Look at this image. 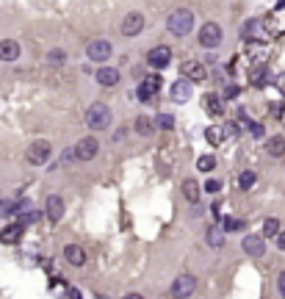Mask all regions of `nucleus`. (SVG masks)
I'll return each mask as SVG.
<instances>
[{"label":"nucleus","instance_id":"1","mask_svg":"<svg viewBox=\"0 0 285 299\" xmlns=\"http://www.w3.org/2000/svg\"><path fill=\"white\" fill-rule=\"evenodd\" d=\"M86 125H89L91 130H105V128L111 125V108L105 103L89 105V111H86Z\"/></svg>","mask_w":285,"mask_h":299},{"label":"nucleus","instance_id":"2","mask_svg":"<svg viewBox=\"0 0 285 299\" xmlns=\"http://www.w3.org/2000/svg\"><path fill=\"white\" fill-rule=\"evenodd\" d=\"M169 31H172L174 36H186L188 31L194 28V14L188 11V8H177V11H172L169 14Z\"/></svg>","mask_w":285,"mask_h":299},{"label":"nucleus","instance_id":"3","mask_svg":"<svg viewBox=\"0 0 285 299\" xmlns=\"http://www.w3.org/2000/svg\"><path fill=\"white\" fill-rule=\"evenodd\" d=\"M241 36L252 44V42H266L271 34H269V25H266V20H249V22H244Z\"/></svg>","mask_w":285,"mask_h":299},{"label":"nucleus","instance_id":"4","mask_svg":"<svg viewBox=\"0 0 285 299\" xmlns=\"http://www.w3.org/2000/svg\"><path fill=\"white\" fill-rule=\"evenodd\" d=\"M50 155H53V147H50V141H44V139L34 141V144L28 147V161H31V164H36V167L47 164Z\"/></svg>","mask_w":285,"mask_h":299},{"label":"nucleus","instance_id":"5","mask_svg":"<svg viewBox=\"0 0 285 299\" xmlns=\"http://www.w3.org/2000/svg\"><path fill=\"white\" fill-rule=\"evenodd\" d=\"M200 44L202 47H219L222 44V28L216 22H205L200 28Z\"/></svg>","mask_w":285,"mask_h":299},{"label":"nucleus","instance_id":"6","mask_svg":"<svg viewBox=\"0 0 285 299\" xmlns=\"http://www.w3.org/2000/svg\"><path fill=\"white\" fill-rule=\"evenodd\" d=\"M194 291H197V280L191 277V274H180L172 285V297L174 299H188Z\"/></svg>","mask_w":285,"mask_h":299},{"label":"nucleus","instance_id":"7","mask_svg":"<svg viewBox=\"0 0 285 299\" xmlns=\"http://www.w3.org/2000/svg\"><path fill=\"white\" fill-rule=\"evenodd\" d=\"M169 61H172V50L166 44H158V47H153L147 53V64L153 70H163V67H169Z\"/></svg>","mask_w":285,"mask_h":299},{"label":"nucleus","instance_id":"8","mask_svg":"<svg viewBox=\"0 0 285 299\" xmlns=\"http://www.w3.org/2000/svg\"><path fill=\"white\" fill-rule=\"evenodd\" d=\"M97 153H100V141L94 139V136H86V139H81L75 144V158L78 161H91Z\"/></svg>","mask_w":285,"mask_h":299},{"label":"nucleus","instance_id":"9","mask_svg":"<svg viewBox=\"0 0 285 299\" xmlns=\"http://www.w3.org/2000/svg\"><path fill=\"white\" fill-rule=\"evenodd\" d=\"M158 91H161V75H150L139 84V100L141 103H150Z\"/></svg>","mask_w":285,"mask_h":299},{"label":"nucleus","instance_id":"10","mask_svg":"<svg viewBox=\"0 0 285 299\" xmlns=\"http://www.w3.org/2000/svg\"><path fill=\"white\" fill-rule=\"evenodd\" d=\"M86 56L91 61H108L111 58V42H105V39H94V42L86 47Z\"/></svg>","mask_w":285,"mask_h":299},{"label":"nucleus","instance_id":"11","mask_svg":"<svg viewBox=\"0 0 285 299\" xmlns=\"http://www.w3.org/2000/svg\"><path fill=\"white\" fill-rule=\"evenodd\" d=\"M141 28H144V14H139V11L125 14V20H122V36H139Z\"/></svg>","mask_w":285,"mask_h":299},{"label":"nucleus","instance_id":"12","mask_svg":"<svg viewBox=\"0 0 285 299\" xmlns=\"http://www.w3.org/2000/svg\"><path fill=\"white\" fill-rule=\"evenodd\" d=\"M241 247H244V252H246L249 257H263L266 255V241H263V236H244Z\"/></svg>","mask_w":285,"mask_h":299},{"label":"nucleus","instance_id":"13","mask_svg":"<svg viewBox=\"0 0 285 299\" xmlns=\"http://www.w3.org/2000/svg\"><path fill=\"white\" fill-rule=\"evenodd\" d=\"M180 75H183V81H188V84H194V81H205V67L197 64V61H186L180 67Z\"/></svg>","mask_w":285,"mask_h":299},{"label":"nucleus","instance_id":"14","mask_svg":"<svg viewBox=\"0 0 285 299\" xmlns=\"http://www.w3.org/2000/svg\"><path fill=\"white\" fill-rule=\"evenodd\" d=\"M22 233H25V227H22L20 222H17V224H8V227L0 230V244H3V247H6V244L11 247V244H17L22 238Z\"/></svg>","mask_w":285,"mask_h":299},{"label":"nucleus","instance_id":"15","mask_svg":"<svg viewBox=\"0 0 285 299\" xmlns=\"http://www.w3.org/2000/svg\"><path fill=\"white\" fill-rule=\"evenodd\" d=\"M44 214H47V219L50 222H58V219H61L64 216V200L61 197H47V202H44Z\"/></svg>","mask_w":285,"mask_h":299},{"label":"nucleus","instance_id":"16","mask_svg":"<svg viewBox=\"0 0 285 299\" xmlns=\"http://www.w3.org/2000/svg\"><path fill=\"white\" fill-rule=\"evenodd\" d=\"M64 257H67V263H72V266L86 263V252H83V247H78V244H67V247H64Z\"/></svg>","mask_w":285,"mask_h":299},{"label":"nucleus","instance_id":"17","mask_svg":"<svg viewBox=\"0 0 285 299\" xmlns=\"http://www.w3.org/2000/svg\"><path fill=\"white\" fill-rule=\"evenodd\" d=\"M20 58V44L14 39H3L0 42V61H17Z\"/></svg>","mask_w":285,"mask_h":299},{"label":"nucleus","instance_id":"18","mask_svg":"<svg viewBox=\"0 0 285 299\" xmlns=\"http://www.w3.org/2000/svg\"><path fill=\"white\" fill-rule=\"evenodd\" d=\"M202 108L208 114H213V117H222L224 114V103H222L219 94H205V97H202Z\"/></svg>","mask_w":285,"mask_h":299},{"label":"nucleus","instance_id":"19","mask_svg":"<svg viewBox=\"0 0 285 299\" xmlns=\"http://www.w3.org/2000/svg\"><path fill=\"white\" fill-rule=\"evenodd\" d=\"M246 56H249L252 61H257L260 67H263V61L269 58V47H266L263 42H252L249 47H246Z\"/></svg>","mask_w":285,"mask_h":299},{"label":"nucleus","instance_id":"20","mask_svg":"<svg viewBox=\"0 0 285 299\" xmlns=\"http://www.w3.org/2000/svg\"><path fill=\"white\" fill-rule=\"evenodd\" d=\"M191 84H188V81H177V84L172 86V100L174 103H186L188 97H191Z\"/></svg>","mask_w":285,"mask_h":299},{"label":"nucleus","instance_id":"21","mask_svg":"<svg viewBox=\"0 0 285 299\" xmlns=\"http://www.w3.org/2000/svg\"><path fill=\"white\" fill-rule=\"evenodd\" d=\"M97 84L100 86H117L119 84V72L111 70V67H103V70H97Z\"/></svg>","mask_w":285,"mask_h":299},{"label":"nucleus","instance_id":"22","mask_svg":"<svg viewBox=\"0 0 285 299\" xmlns=\"http://www.w3.org/2000/svg\"><path fill=\"white\" fill-rule=\"evenodd\" d=\"M205 139H208L213 147H219L224 139H227V133H224V125H210V128H205Z\"/></svg>","mask_w":285,"mask_h":299},{"label":"nucleus","instance_id":"23","mask_svg":"<svg viewBox=\"0 0 285 299\" xmlns=\"http://www.w3.org/2000/svg\"><path fill=\"white\" fill-rule=\"evenodd\" d=\"M183 197H186L188 202L200 200V183H197L194 177H186V180H183Z\"/></svg>","mask_w":285,"mask_h":299},{"label":"nucleus","instance_id":"24","mask_svg":"<svg viewBox=\"0 0 285 299\" xmlns=\"http://www.w3.org/2000/svg\"><path fill=\"white\" fill-rule=\"evenodd\" d=\"M208 244L213 247V250H219V247L224 244V227H219V224L208 227Z\"/></svg>","mask_w":285,"mask_h":299},{"label":"nucleus","instance_id":"25","mask_svg":"<svg viewBox=\"0 0 285 299\" xmlns=\"http://www.w3.org/2000/svg\"><path fill=\"white\" fill-rule=\"evenodd\" d=\"M269 153L274 155V158H280V155L285 153V139L283 136H271L269 139Z\"/></svg>","mask_w":285,"mask_h":299},{"label":"nucleus","instance_id":"26","mask_svg":"<svg viewBox=\"0 0 285 299\" xmlns=\"http://www.w3.org/2000/svg\"><path fill=\"white\" fill-rule=\"evenodd\" d=\"M153 119L150 117H139L136 119V133H141V136H153Z\"/></svg>","mask_w":285,"mask_h":299},{"label":"nucleus","instance_id":"27","mask_svg":"<svg viewBox=\"0 0 285 299\" xmlns=\"http://www.w3.org/2000/svg\"><path fill=\"white\" fill-rule=\"evenodd\" d=\"M155 125H158L161 130H172V128H174V117H172V114H158V117H155Z\"/></svg>","mask_w":285,"mask_h":299},{"label":"nucleus","instance_id":"28","mask_svg":"<svg viewBox=\"0 0 285 299\" xmlns=\"http://www.w3.org/2000/svg\"><path fill=\"white\" fill-rule=\"evenodd\" d=\"M47 61L53 64V67H61V64L67 61V53H64V50H58V47H53L47 53Z\"/></svg>","mask_w":285,"mask_h":299},{"label":"nucleus","instance_id":"29","mask_svg":"<svg viewBox=\"0 0 285 299\" xmlns=\"http://www.w3.org/2000/svg\"><path fill=\"white\" fill-rule=\"evenodd\" d=\"M255 180H257L255 172H241V177H238V186H241L244 191H249V188L255 186Z\"/></svg>","mask_w":285,"mask_h":299},{"label":"nucleus","instance_id":"30","mask_svg":"<svg viewBox=\"0 0 285 299\" xmlns=\"http://www.w3.org/2000/svg\"><path fill=\"white\" fill-rule=\"evenodd\" d=\"M266 78H269V75H266V67H255V70L249 72V81H252L255 86H263Z\"/></svg>","mask_w":285,"mask_h":299},{"label":"nucleus","instance_id":"31","mask_svg":"<svg viewBox=\"0 0 285 299\" xmlns=\"http://www.w3.org/2000/svg\"><path fill=\"white\" fill-rule=\"evenodd\" d=\"M263 236H280V222L277 219H266L263 222Z\"/></svg>","mask_w":285,"mask_h":299},{"label":"nucleus","instance_id":"32","mask_svg":"<svg viewBox=\"0 0 285 299\" xmlns=\"http://www.w3.org/2000/svg\"><path fill=\"white\" fill-rule=\"evenodd\" d=\"M213 167H216V158H213V155H202V158L197 161V169H202V172H210Z\"/></svg>","mask_w":285,"mask_h":299},{"label":"nucleus","instance_id":"33","mask_svg":"<svg viewBox=\"0 0 285 299\" xmlns=\"http://www.w3.org/2000/svg\"><path fill=\"white\" fill-rule=\"evenodd\" d=\"M222 227H224V233H230V230H241L244 222H241V219H224Z\"/></svg>","mask_w":285,"mask_h":299},{"label":"nucleus","instance_id":"34","mask_svg":"<svg viewBox=\"0 0 285 299\" xmlns=\"http://www.w3.org/2000/svg\"><path fill=\"white\" fill-rule=\"evenodd\" d=\"M17 205L11 200H0V216H6V214H14Z\"/></svg>","mask_w":285,"mask_h":299},{"label":"nucleus","instance_id":"35","mask_svg":"<svg viewBox=\"0 0 285 299\" xmlns=\"http://www.w3.org/2000/svg\"><path fill=\"white\" fill-rule=\"evenodd\" d=\"M205 191H208V194H219V191H222V183H219V180H208V183H205Z\"/></svg>","mask_w":285,"mask_h":299},{"label":"nucleus","instance_id":"36","mask_svg":"<svg viewBox=\"0 0 285 299\" xmlns=\"http://www.w3.org/2000/svg\"><path fill=\"white\" fill-rule=\"evenodd\" d=\"M236 94H238V86L236 84H227V86H224V97H236Z\"/></svg>","mask_w":285,"mask_h":299},{"label":"nucleus","instance_id":"37","mask_svg":"<svg viewBox=\"0 0 285 299\" xmlns=\"http://www.w3.org/2000/svg\"><path fill=\"white\" fill-rule=\"evenodd\" d=\"M224 133H227V139H230V136H236V133H238L236 122H227V125H224Z\"/></svg>","mask_w":285,"mask_h":299},{"label":"nucleus","instance_id":"38","mask_svg":"<svg viewBox=\"0 0 285 299\" xmlns=\"http://www.w3.org/2000/svg\"><path fill=\"white\" fill-rule=\"evenodd\" d=\"M249 130H252V136H263V128L257 125V122H249Z\"/></svg>","mask_w":285,"mask_h":299},{"label":"nucleus","instance_id":"39","mask_svg":"<svg viewBox=\"0 0 285 299\" xmlns=\"http://www.w3.org/2000/svg\"><path fill=\"white\" fill-rule=\"evenodd\" d=\"M277 288H280V294L285 297V271H283V274L277 277Z\"/></svg>","mask_w":285,"mask_h":299},{"label":"nucleus","instance_id":"40","mask_svg":"<svg viewBox=\"0 0 285 299\" xmlns=\"http://www.w3.org/2000/svg\"><path fill=\"white\" fill-rule=\"evenodd\" d=\"M277 247H280V250H285V233H280V236H277Z\"/></svg>","mask_w":285,"mask_h":299},{"label":"nucleus","instance_id":"41","mask_svg":"<svg viewBox=\"0 0 285 299\" xmlns=\"http://www.w3.org/2000/svg\"><path fill=\"white\" fill-rule=\"evenodd\" d=\"M70 299H81V291H78V288H70Z\"/></svg>","mask_w":285,"mask_h":299},{"label":"nucleus","instance_id":"42","mask_svg":"<svg viewBox=\"0 0 285 299\" xmlns=\"http://www.w3.org/2000/svg\"><path fill=\"white\" fill-rule=\"evenodd\" d=\"M277 86H280V91H285V75H280V81H277Z\"/></svg>","mask_w":285,"mask_h":299},{"label":"nucleus","instance_id":"43","mask_svg":"<svg viewBox=\"0 0 285 299\" xmlns=\"http://www.w3.org/2000/svg\"><path fill=\"white\" fill-rule=\"evenodd\" d=\"M125 299H144L141 294H125Z\"/></svg>","mask_w":285,"mask_h":299},{"label":"nucleus","instance_id":"44","mask_svg":"<svg viewBox=\"0 0 285 299\" xmlns=\"http://www.w3.org/2000/svg\"><path fill=\"white\" fill-rule=\"evenodd\" d=\"M280 119H283V125H285V108H283V111H280Z\"/></svg>","mask_w":285,"mask_h":299}]
</instances>
